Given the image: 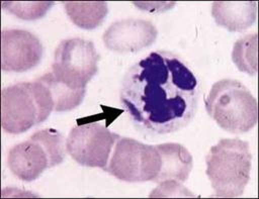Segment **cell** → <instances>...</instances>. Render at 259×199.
Wrapping results in <instances>:
<instances>
[{
	"label": "cell",
	"instance_id": "52a82bcc",
	"mask_svg": "<svg viewBox=\"0 0 259 199\" xmlns=\"http://www.w3.org/2000/svg\"><path fill=\"white\" fill-rule=\"evenodd\" d=\"M48 117L40 105L33 82L13 84L2 90L1 124L6 132H25Z\"/></svg>",
	"mask_w": 259,
	"mask_h": 199
},
{
	"label": "cell",
	"instance_id": "277c9868",
	"mask_svg": "<svg viewBox=\"0 0 259 199\" xmlns=\"http://www.w3.org/2000/svg\"><path fill=\"white\" fill-rule=\"evenodd\" d=\"M65 148V138L60 131L55 128L40 129L10 148L8 168L19 180L34 181L46 169L64 161Z\"/></svg>",
	"mask_w": 259,
	"mask_h": 199
},
{
	"label": "cell",
	"instance_id": "8992f818",
	"mask_svg": "<svg viewBox=\"0 0 259 199\" xmlns=\"http://www.w3.org/2000/svg\"><path fill=\"white\" fill-rule=\"evenodd\" d=\"M99 55L90 40L73 37L57 46L52 64L53 75L73 89H85L98 71Z\"/></svg>",
	"mask_w": 259,
	"mask_h": 199
},
{
	"label": "cell",
	"instance_id": "7a4b0ae2",
	"mask_svg": "<svg viewBox=\"0 0 259 199\" xmlns=\"http://www.w3.org/2000/svg\"><path fill=\"white\" fill-rule=\"evenodd\" d=\"M205 164V173L217 196H241L250 180V144L239 138H223L209 148Z\"/></svg>",
	"mask_w": 259,
	"mask_h": 199
},
{
	"label": "cell",
	"instance_id": "ba28073f",
	"mask_svg": "<svg viewBox=\"0 0 259 199\" xmlns=\"http://www.w3.org/2000/svg\"><path fill=\"white\" fill-rule=\"evenodd\" d=\"M120 137L106 125L85 122L73 127L66 139L67 153L81 166L105 170L113 145Z\"/></svg>",
	"mask_w": 259,
	"mask_h": 199
},
{
	"label": "cell",
	"instance_id": "5b68a950",
	"mask_svg": "<svg viewBox=\"0 0 259 199\" xmlns=\"http://www.w3.org/2000/svg\"><path fill=\"white\" fill-rule=\"evenodd\" d=\"M160 165L161 158L156 145L131 137H119L105 171L123 182H154Z\"/></svg>",
	"mask_w": 259,
	"mask_h": 199
},
{
	"label": "cell",
	"instance_id": "4fadbf2b",
	"mask_svg": "<svg viewBox=\"0 0 259 199\" xmlns=\"http://www.w3.org/2000/svg\"><path fill=\"white\" fill-rule=\"evenodd\" d=\"M37 79L46 86L54 111H70L78 107L84 99L86 89H73L59 81L52 72L46 73Z\"/></svg>",
	"mask_w": 259,
	"mask_h": 199
},
{
	"label": "cell",
	"instance_id": "9c48e42d",
	"mask_svg": "<svg viewBox=\"0 0 259 199\" xmlns=\"http://www.w3.org/2000/svg\"><path fill=\"white\" fill-rule=\"evenodd\" d=\"M42 44L33 33L23 29H3L1 32V68L6 72H25L42 57Z\"/></svg>",
	"mask_w": 259,
	"mask_h": 199
},
{
	"label": "cell",
	"instance_id": "8fae6325",
	"mask_svg": "<svg viewBox=\"0 0 259 199\" xmlns=\"http://www.w3.org/2000/svg\"><path fill=\"white\" fill-rule=\"evenodd\" d=\"M156 147L160 154L161 165L154 182H185L193 166L192 156L188 150L182 144L175 142L156 144Z\"/></svg>",
	"mask_w": 259,
	"mask_h": 199
},
{
	"label": "cell",
	"instance_id": "5bb4252c",
	"mask_svg": "<svg viewBox=\"0 0 259 199\" xmlns=\"http://www.w3.org/2000/svg\"><path fill=\"white\" fill-rule=\"evenodd\" d=\"M65 10L71 21L80 28L94 29L108 13L106 2H65Z\"/></svg>",
	"mask_w": 259,
	"mask_h": 199
},
{
	"label": "cell",
	"instance_id": "e0dca14e",
	"mask_svg": "<svg viewBox=\"0 0 259 199\" xmlns=\"http://www.w3.org/2000/svg\"><path fill=\"white\" fill-rule=\"evenodd\" d=\"M159 187L153 191L150 196H185L189 195L192 196L185 187L181 185V182L177 181H165L159 183Z\"/></svg>",
	"mask_w": 259,
	"mask_h": 199
},
{
	"label": "cell",
	"instance_id": "6da1fadb",
	"mask_svg": "<svg viewBox=\"0 0 259 199\" xmlns=\"http://www.w3.org/2000/svg\"><path fill=\"white\" fill-rule=\"evenodd\" d=\"M119 98L137 127L155 134L171 133L195 115L199 82L178 56L156 51L127 70Z\"/></svg>",
	"mask_w": 259,
	"mask_h": 199
},
{
	"label": "cell",
	"instance_id": "30bf717a",
	"mask_svg": "<svg viewBox=\"0 0 259 199\" xmlns=\"http://www.w3.org/2000/svg\"><path fill=\"white\" fill-rule=\"evenodd\" d=\"M158 30L149 20L126 18L111 23L104 31V45L116 53H136L156 40Z\"/></svg>",
	"mask_w": 259,
	"mask_h": 199
},
{
	"label": "cell",
	"instance_id": "9a60e30c",
	"mask_svg": "<svg viewBox=\"0 0 259 199\" xmlns=\"http://www.w3.org/2000/svg\"><path fill=\"white\" fill-rule=\"evenodd\" d=\"M232 60L237 68L254 76L257 73V34H248L238 39L233 46Z\"/></svg>",
	"mask_w": 259,
	"mask_h": 199
},
{
	"label": "cell",
	"instance_id": "2e32d148",
	"mask_svg": "<svg viewBox=\"0 0 259 199\" xmlns=\"http://www.w3.org/2000/svg\"><path fill=\"white\" fill-rule=\"evenodd\" d=\"M54 2H2V8L24 20L41 18Z\"/></svg>",
	"mask_w": 259,
	"mask_h": 199
},
{
	"label": "cell",
	"instance_id": "7c38bea8",
	"mask_svg": "<svg viewBox=\"0 0 259 199\" xmlns=\"http://www.w3.org/2000/svg\"><path fill=\"white\" fill-rule=\"evenodd\" d=\"M211 15L217 24L230 31H243L256 20L257 3L253 2H213Z\"/></svg>",
	"mask_w": 259,
	"mask_h": 199
},
{
	"label": "cell",
	"instance_id": "3957f363",
	"mask_svg": "<svg viewBox=\"0 0 259 199\" xmlns=\"http://www.w3.org/2000/svg\"><path fill=\"white\" fill-rule=\"evenodd\" d=\"M204 105L208 115L223 129L231 133H245L257 123V101L241 82L222 79L215 82Z\"/></svg>",
	"mask_w": 259,
	"mask_h": 199
}]
</instances>
